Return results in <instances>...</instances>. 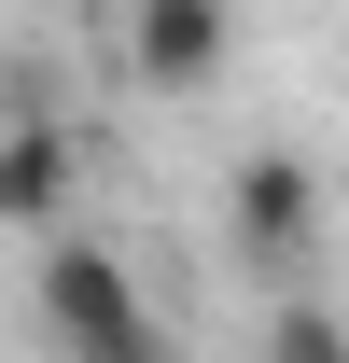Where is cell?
I'll return each instance as SVG.
<instances>
[{"instance_id": "6da1fadb", "label": "cell", "mask_w": 349, "mask_h": 363, "mask_svg": "<svg viewBox=\"0 0 349 363\" xmlns=\"http://www.w3.org/2000/svg\"><path fill=\"white\" fill-rule=\"evenodd\" d=\"M28 321L56 335V363H168V350H154V294H140L126 252H98L84 224L43 238V266H28Z\"/></svg>"}, {"instance_id": "7a4b0ae2", "label": "cell", "mask_w": 349, "mask_h": 363, "mask_svg": "<svg viewBox=\"0 0 349 363\" xmlns=\"http://www.w3.org/2000/svg\"><path fill=\"white\" fill-rule=\"evenodd\" d=\"M223 252L252 279H294L321 252V168H307L294 140H252L238 168H223Z\"/></svg>"}, {"instance_id": "3957f363", "label": "cell", "mask_w": 349, "mask_h": 363, "mask_svg": "<svg viewBox=\"0 0 349 363\" xmlns=\"http://www.w3.org/2000/svg\"><path fill=\"white\" fill-rule=\"evenodd\" d=\"M70 196H84V140L56 112H0V224L70 238Z\"/></svg>"}, {"instance_id": "277c9868", "label": "cell", "mask_w": 349, "mask_h": 363, "mask_svg": "<svg viewBox=\"0 0 349 363\" xmlns=\"http://www.w3.org/2000/svg\"><path fill=\"white\" fill-rule=\"evenodd\" d=\"M223 56H238V14H223V0H140L126 14V70L154 98H196Z\"/></svg>"}, {"instance_id": "5b68a950", "label": "cell", "mask_w": 349, "mask_h": 363, "mask_svg": "<svg viewBox=\"0 0 349 363\" xmlns=\"http://www.w3.org/2000/svg\"><path fill=\"white\" fill-rule=\"evenodd\" d=\"M265 363H349V321L321 308V294H265V335H252Z\"/></svg>"}]
</instances>
